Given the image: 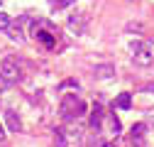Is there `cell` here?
<instances>
[{
  "instance_id": "obj_15",
  "label": "cell",
  "mask_w": 154,
  "mask_h": 147,
  "mask_svg": "<svg viewBox=\"0 0 154 147\" xmlns=\"http://www.w3.org/2000/svg\"><path fill=\"white\" fill-rule=\"evenodd\" d=\"M5 140V127H3V123H0V142Z\"/></svg>"
},
{
  "instance_id": "obj_4",
  "label": "cell",
  "mask_w": 154,
  "mask_h": 147,
  "mask_svg": "<svg viewBox=\"0 0 154 147\" xmlns=\"http://www.w3.org/2000/svg\"><path fill=\"white\" fill-rule=\"evenodd\" d=\"M0 79H3L8 86L10 83H17V81L22 79V69H20V64H17V59L5 57L3 61H0Z\"/></svg>"
},
{
  "instance_id": "obj_16",
  "label": "cell",
  "mask_w": 154,
  "mask_h": 147,
  "mask_svg": "<svg viewBox=\"0 0 154 147\" xmlns=\"http://www.w3.org/2000/svg\"><path fill=\"white\" fill-rule=\"evenodd\" d=\"M0 5H3V0H0Z\"/></svg>"
},
{
  "instance_id": "obj_9",
  "label": "cell",
  "mask_w": 154,
  "mask_h": 147,
  "mask_svg": "<svg viewBox=\"0 0 154 147\" xmlns=\"http://www.w3.org/2000/svg\"><path fill=\"white\" fill-rule=\"evenodd\" d=\"M83 22H86V15H81V12H76V15L69 17V25H71L73 32H83Z\"/></svg>"
},
{
  "instance_id": "obj_8",
  "label": "cell",
  "mask_w": 154,
  "mask_h": 147,
  "mask_svg": "<svg viewBox=\"0 0 154 147\" xmlns=\"http://www.w3.org/2000/svg\"><path fill=\"white\" fill-rule=\"evenodd\" d=\"M5 123H8V127H10L12 133H20V130H22V123H20V115H17L15 110H8V113H5Z\"/></svg>"
},
{
  "instance_id": "obj_7",
  "label": "cell",
  "mask_w": 154,
  "mask_h": 147,
  "mask_svg": "<svg viewBox=\"0 0 154 147\" xmlns=\"http://www.w3.org/2000/svg\"><path fill=\"white\" fill-rule=\"evenodd\" d=\"M5 34L10 37V39H15L17 44H22V42H25V34H22V27H20V22H15V20H12V25L8 27V32H5Z\"/></svg>"
},
{
  "instance_id": "obj_13",
  "label": "cell",
  "mask_w": 154,
  "mask_h": 147,
  "mask_svg": "<svg viewBox=\"0 0 154 147\" xmlns=\"http://www.w3.org/2000/svg\"><path fill=\"white\" fill-rule=\"evenodd\" d=\"M10 25H12V17L5 15V12H0V32H8Z\"/></svg>"
},
{
  "instance_id": "obj_3",
  "label": "cell",
  "mask_w": 154,
  "mask_h": 147,
  "mask_svg": "<svg viewBox=\"0 0 154 147\" xmlns=\"http://www.w3.org/2000/svg\"><path fill=\"white\" fill-rule=\"evenodd\" d=\"M130 54H132L134 64H140V66H152L154 64V47L142 42V39H134L130 44Z\"/></svg>"
},
{
  "instance_id": "obj_14",
  "label": "cell",
  "mask_w": 154,
  "mask_h": 147,
  "mask_svg": "<svg viewBox=\"0 0 154 147\" xmlns=\"http://www.w3.org/2000/svg\"><path fill=\"white\" fill-rule=\"evenodd\" d=\"M112 74H115V69H112V66H108V64H103V66L95 69V76H112Z\"/></svg>"
},
{
  "instance_id": "obj_10",
  "label": "cell",
  "mask_w": 154,
  "mask_h": 147,
  "mask_svg": "<svg viewBox=\"0 0 154 147\" xmlns=\"http://www.w3.org/2000/svg\"><path fill=\"white\" fill-rule=\"evenodd\" d=\"M132 105V96L130 93H120L118 98H115V108H120V110H127Z\"/></svg>"
},
{
  "instance_id": "obj_5",
  "label": "cell",
  "mask_w": 154,
  "mask_h": 147,
  "mask_svg": "<svg viewBox=\"0 0 154 147\" xmlns=\"http://www.w3.org/2000/svg\"><path fill=\"white\" fill-rule=\"evenodd\" d=\"M98 130H103L105 135H110V137H115L120 133V120H118V115L115 113H103V120H100V127Z\"/></svg>"
},
{
  "instance_id": "obj_12",
  "label": "cell",
  "mask_w": 154,
  "mask_h": 147,
  "mask_svg": "<svg viewBox=\"0 0 154 147\" xmlns=\"http://www.w3.org/2000/svg\"><path fill=\"white\" fill-rule=\"evenodd\" d=\"M54 145H56V147H69V140H66L64 130H56V135H54Z\"/></svg>"
},
{
  "instance_id": "obj_2",
  "label": "cell",
  "mask_w": 154,
  "mask_h": 147,
  "mask_svg": "<svg viewBox=\"0 0 154 147\" xmlns=\"http://www.w3.org/2000/svg\"><path fill=\"white\" fill-rule=\"evenodd\" d=\"M86 101H81L79 96H64L61 98V105H59V113L64 120H79L83 113H86Z\"/></svg>"
},
{
  "instance_id": "obj_6",
  "label": "cell",
  "mask_w": 154,
  "mask_h": 147,
  "mask_svg": "<svg viewBox=\"0 0 154 147\" xmlns=\"http://www.w3.org/2000/svg\"><path fill=\"white\" fill-rule=\"evenodd\" d=\"M130 142L134 147H144V142H147V123H134V127L130 130Z\"/></svg>"
},
{
  "instance_id": "obj_11",
  "label": "cell",
  "mask_w": 154,
  "mask_h": 147,
  "mask_svg": "<svg viewBox=\"0 0 154 147\" xmlns=\"http://www.w3.org/2000/svg\"><path fill=\"white\" fill-rule=\"evenodd\" d=\"M69 5H76V0H49V8L56 12V10H66Z\"/></svg>"
},
{
  "instance_id": "obj_1",
  "label": "cell",
  "mask_w": 154,
  "mask_h": 147,
  "mask_svg": "<svg viewBox=\"0 0 154 147\" xmlns=\"http://www.w3.org/2000/svg\"><path fill=\"white\" fill-rule=\"evenodd\" d=\"M32 37L39 42L44 49H56V42H59V34H56V27L47 20H34L32 22Z\"/></svg>"
}]
</instances>
